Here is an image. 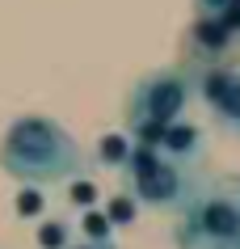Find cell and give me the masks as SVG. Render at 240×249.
I'll use <instances>...</instances> for the list:
<instances>
[{"mask_svg":"<svg viewBox=\"0 0 240 249\" xmlns=\"http://www.w3.org/2000/svg\"><path fill=\"white\" fill-rule=\"evenodd\" d=\"M186 110V80L173 72H156V76L139 80L135 89V114L139 127H173V118Z\"/></svg>","mask_w":240,"mask_h":249,"instance_id":"277c9868","label":"cell"},{"mask_svg":"<svg viewBox=\"0 0 240 249\" xmlns=\"http://www.w3.org/2000/svg\"><path fill=\"white\" fill-rule=\"evenodd\" d=\"M42 245H64V224H47V228H42V236H38Z\"/></svg>","mask_w":240,"mask_h":249,"instance_id":"9c48e42d","label":"cell"},{"mask_svg":"<svg viewBox=\"0 0 240 249\" xmlns=\"http://www.w3.org/2000/svg\"><path fill=\"white\" fill-rule=\"evenodd\" d=\"M64 249H114L110 241H80V245H64Z\"/></svg>","mask_w":240,"mask_h":249,"instance_id":"8fae6325","label":"cell"},{"mask_svg":"<svg viewBox=\"0 0 240 249\" xmlns=\"http://www.w3.org/2000/svg\"><path fill=\"white\" fill-rule=\"evenodd\" d=\"M0 165L21 182H67L80 173V148L59 123L30 114L4 131Z\"/></svg>","mask_w":240,"mask_h":249,"instance_id":"6da1fadb","label":"cell"},{"mask_svg":"<svg viewBox=\"0 0 240 249\" xmlns=\"http://www.w3.org/2000/svg\"><path fill=\"white\" fill-rule=\"evenodd\" d=\"M219 26H224L227 34H236V30H240V0H227L224 9H219Z\"/></svg>","mask_w":240,"mask_h":249,"instance_id":"ba28073f","label":"cell"},{"mask_svg":"<svg viewBox=\"0 0 240 249\" xmlns=\"http://www.w3.org/2000/svg\"><path fill=\"white\" fill-rule=\"evenodd\" d=\"M177 249H240V182L194 190L177 220Z\"/></svg>","mask_w":240,"mask_h":249,"instance_id":"7a4b0ae2","label":"cell"},{"mask_svg":"<svg viewBox=\"0 0 240 249\" xmlns=\"http://www.w3.org/2000/svg\"><path fill=\"white\" fill-rule=\"evenodd\" d=\"M194 34H198V42H207V47H224V42L232 38V34L219 26V17H215V21H198V30H194Z\"/></svg>","mask_w":240,"mask_h":249,"instance_id":"52a82bcc","label":"cell"},{"mask_svg":"<svg viewBox=\"0 0 240 249\" xmlns=\"http://www.w3.org/2000/svg\"><path fill=\"white\" fill-rule=\"evenodd\" d=\"M34 207H42V195H34V190H26V195H21V211H34Z\"/></svg>","mask_w":240,"mask_h":249,"instance_id":"30bf717a","label":"cell"},{"mask_svg":"<svg viewBox=\"0 0 240 249\" xmlns=\"http://www.w3.org/2000/svg\"><path fill=\"white\" fill-rule=\"evenodd\" d=\"M127 182H131V195L147 207H186L190 198H194V186H190L186 169L177 165V160L160 157L156 148L139 144L127 157Z\"/></svg>","mask_w":240,"mask_h":249,"instance_id":"3957f363","label":"cell"},{"mask_svg":"<svg viewBox=\"0 0 240 249\" xmlns=\"http://www.w3.org/2000/svg\"><path fill=\"white\" fill-rule=\"evenodd\" d=\"M194 144H198V131H194V127H186V123L164 127V140H160V148H164V152H173V157H186V152H194Z\"/></svg>","mask_w":240,"mask_h":249,"instance_id":"8992f818","label":"cell"},{"mask_svg":"<svg viewBox=\"0 0 240 249\" xmlns=\"http://www.w3.org/2000/svg\"><path fill=\"white\" fill-rule=\"evenodd\" d=\"M202 93H207V102L219 118H224L227 127H236L240 131V76L232 72H211V76L202 80Z\"/></svg>","mask_w":240,"mask_h":249,"instance_id":"5b68a950","label":"cell"},{"mask_svg":"<svg viewBox=\"0 0 240 249\" xmlns=\"http://www.w3.org/2000/svg\"><path fill=\"white\" fill-rule=\"evenodd\" d=\"M202 4H207V9H215V13H219V9H224L227 0H202Z\"/></svg>","mask_w":240,"mask_h":249,"instance_id":"4fadbf2b","label":"cell"},{"mask_svg":"<svg viewBox=\"0 0 240 249\" xmlns=\"http://www.w3.org/2000/svg\"><path fill=\"white\" fill-rule=\"evenodd\" d=\"M76 203H93V190L89 186H76Z\"/></svg>","mask_w":240,"mask_h":249,"instance_id":"7c38bea8","label":"cell"}]
</instances>
